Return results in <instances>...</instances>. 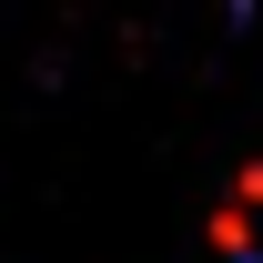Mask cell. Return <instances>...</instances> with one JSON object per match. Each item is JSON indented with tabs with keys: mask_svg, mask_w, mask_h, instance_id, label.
<instances>
[]
</instances>
